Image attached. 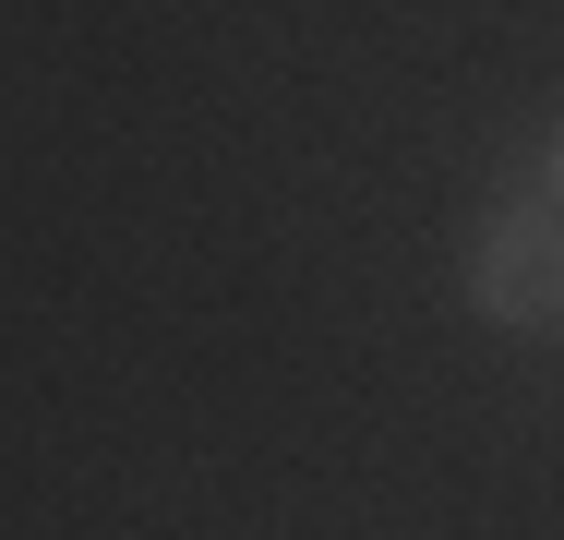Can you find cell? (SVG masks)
<instances>
[{"instance_id": "2", "label": "cell", "mask_w": 564, "mask_h": 540, "mask_svg": "<svg viewBox=\"0 0 564 540\" xmlns=\"http://www.w3.org/2000/svg\"><path fill=\"white\" fill-rule=\"evenodd\" d=\"M541 205H564V132H553V156H541Z\"/></svg>"}, {"instance_id": "1", "label": "cell", "mask_w": 564, "mask_h": 540, "mask_svg": "<svg viewBox=\"0 0 564 540\" xmlns=\"http://www.w3.org/2000/svg\"><path fill=\"white\" fill-rule=\"evenodd\" d=\"M468 301L492 324H564V205H505L480 228Z\"/></svg>"}]
</instances>
